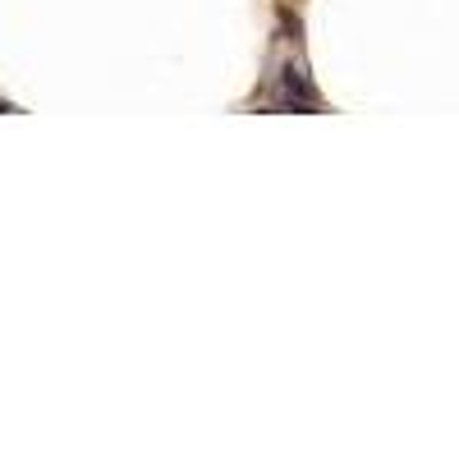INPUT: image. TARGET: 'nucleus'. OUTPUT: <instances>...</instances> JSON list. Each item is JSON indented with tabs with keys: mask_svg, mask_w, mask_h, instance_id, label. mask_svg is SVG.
Returning a JSON list of instances; mask_svg holds the SVG:
<instances>
[{
	"mask_svg": "<svg viewBox=\"0 0 459 459\" xmlns=\"http://www.w3.org/2000/svg\"><path fill=\"white\" fill-rule=\"evenodd\" d=\"M285 92H289V101H294V96H299V106H308V111H312V106H317V92H312V87H308V78L299 74L294 65H289V70H285Z\"/></svg>",
	"mask_w": 459,
	"mask_h": 459,
	"instance_id": "f257e3e1",
	"label": "nucleus"
},
{
	"mask_svg": "<svg viewBox=\"0 0 459 459\" xmlns=\"http://www.w3.org/2000/svg\"><path fill=\"white\" fill-rule=\"evenodd\" d=\"M5 111H14V106H9V101H0V115H5Z\"/></svg>",
	"mask_w": 459,
	"mask_h": 459,
	"instance_id": "f03ea898",
	"label": "nucleus"
}]
</instances>
